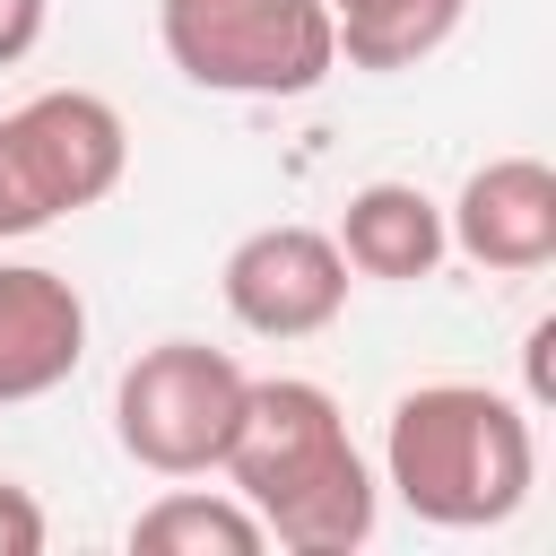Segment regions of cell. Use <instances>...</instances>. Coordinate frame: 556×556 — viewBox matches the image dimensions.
<instances>
[{
	"label": "cell",
	"instance_id": "obj_11",
	"mask_svg": "<svg viewBox=\"0 0 556 556\" xmlns=\"http://www.w3.org/2000/svg\"><path fill=\"white\" fill-rule=\"evenodd\" d=\"M460 17H469V0H365V9L330 17V26H339V61L348 70L391 78V70H417L426 52H443L460 35Z\"/></svg>",
	"mask_w": 556,
	"mask_h": 556
},
{
	"label": "cell",
	"instance_id": "obj_6",
	"mask_svg": "<svg viewBox=\"0 0 556 556\" xmlns=\"http://www.w3.org/2000/svg\"><path fill=\"white\" fill-rule=\"evenodd\" d=\"M226 313L252 339H313L348 313V261L321 226H261L226 252Z\"/></svg>",
	"mask_w": 556,
	"mask_h": 556
},
{
	"label": "cell",
	"instance_id": "obj_10",
	"mask_svg": "<svg viewBox=\"0 0 556 556\" xmlns=\"http://www.w3.org/2000/svg\"><path fill=\"white\" fill-rule=\"evenodd\" d=\"M130 547L139 556H261L269 530L243 495H200V486H174L156 495L139 521H130Z\"/></svg>",
	"mask_w": 556,
	"mask_h": 556
},
{
	"label": "cell",
	"instance_id": "obj_4",
	"mask_svg": "<svg viewBox=\"0 0 556 556\" xmlns=\"http://www.w3.org/2000/svg\"><path fill=\"white\" fill-rule=\"evenodd\" d=\"M130 165V130L96 87H43L0 113V243L96 208Z\"/></svg>",
	"mask_w": 556,
	"mask_h": 556
},
{
	"label": "cell",
	"instance_id": "obj_5",
	"mask_svg": "<svg viewBox=\"0 0 556 556\" xmlns=\"http://www.w3.org/2000/svg\"><path fill=\"white\" fill-rule=\"evenodd\" d=\"M243 391H252V374L226 348H208V339H156L113 382V434H122V452L139 469L200 478V469L226 460Z\"/></svg>",
	"mask_w": 556,
	"mask_h": 556
},
{
	"label": "cell",
	"instance_id": "obj_1",
	"mask_svg": "<svg viewBox=\"0 0 556 556\" xmlns=\"http://www.w3.org/2000/svg\"><path fill=\"white\" fill-rule=\"evenodd\" d=\"M217 469L261 513V530L295 556H348L374 539V504H382L374 469L348 443L339 400L304 374H269L243 391V417H235V443Z\"/></svg>",
	"mask_w": 556,
	"mask_h": 556
},
{
	"label": "cell",
	"instance_id": "obj_3",
	"mask_svg": "<svg viewBox=\"0 0 556 556\" xmlns=\"http://www.w3.org/2000/svg\"><path fill=\"white\" fill-rule=\"evenodd\" d=\"M156 35L208 96H313L339 70L321 0H156Z\"/></svg>",
	"mask_w": 556,
	"mask_h": 556
},
{
	"label": "cell",
	"instance_id": "obj_7",
	"mask_svg": "<svg viewBox=\"0 0 556 556\" xmlns=\"http://www.w3.org/2000/svg\"><path fill=\"white\" fill-rule=\"evenodd\" d=\"M443 235L478 269H504V278L547 269L556 261V174L539 156H486L460 182V200L443 208Z\"/></svg>",
	"mask_w": 556,
	"mask_h": 556
},
{
	"label": "cell",
	"instance_id": "obj_14",
	"mask_svg": "<svg viewBox=\"0 0 556 556\" xmlns=\"http://www.w3.org/2000/svg\"><path fill=\"white\" fill-rule=\"evenodd\" d=\"M321 9H330V17H348V9H365V0H321Z\"/></svg>",
	"mask_w": 556,
	"mask_h": 556
},
{
	"label": "cell",
	"instance_id": "obj_9",
	"mask_svg": "<svg viewBox=\"0 0 556 556\" xmlns=\"http://www.w3.org/2000/svg\"><path fill=\"white\" fill-rule=\"evenodd\" d=\"M330 243H339V261H348L356 278H391V287L434 278V261L452 252L443 208H434L417 182H365V191H348Z\"/></svg>",
	"mask_w": 556,
	"mask_h": 556
},
{
	"label": "cell",
	"instance_id": "obj_2",
	"mask_svg": "<svg viewBox=\"0 0 556 556\" xmlns=\"http://www.w3.org/2000/svg\"><path fill=\"white\" fill-rule=\"evenodd\" d=\"M530 417L486 382H417L382 426V486L434 530H495L530 504Z\"/></svg>",
	"mask_w": 556,
	"mask_h": 556
},
{
	"label": "cell",
	"instance_id": "obj_12",
	"mask_svg": "<svg viewBox=\"0 0 556 556\" xmlns=\"http://www.w3.org/2000/svg\"><path fill=\"white\" fill-rule=\"evenodd\" d=\"M0 556H43V504L0 478Z\"/></svg>",
	"mask_w": 556,
	"mask_h": 556
},
{
	"label": "cell",
	"instance_id": "obj_13",
	"mask_svg": "<svg viewBox=\"0 0 556 556\" xmlns=\"http://www.w3.org/2000/svg\"><path fill=\"white\" fill-rule=\"evenodd\" d=\"M43 43V0H0V70Z\"/></svg>",
	"mask_w": 556,
	"mask_h": 556
},
{
	"label": "cell",
	"instance_id": "obj_8",
	"mask_svg": "<svg viewBox=\"0 0 556 556\" xmlns=\"http://www.w3.org/2000/svg\"><path fill=\"white\" fill-rule=\"evenodd\" d=\"M87 356V295L43 261H0V408L43 400Z\"/></svg>",
	"mask_w": 556,
	"mask_h": 556
}]
</instances>
